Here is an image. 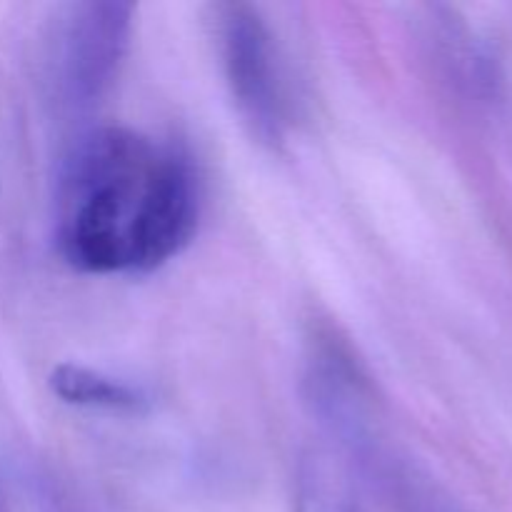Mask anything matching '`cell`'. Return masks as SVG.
<instances>
[{"label": "cell", "mask_w": 512, "mask_h": 512, "mask_svg": "<svg viewBox=\"0 0 512 512\" xmlns=\"http://www.w3.org/2000/svg\"><path fill=\"white\" fill-rule=\"evenodd\" d=\"M50 388L63 403L78 408H98L110 413H140L150 405V398L125 380L110 378L83 365H58L50 373Z\"/></svg>", "instance_id": "obj_4"}, {"label": "cell", "mask_w": 512, "mask_h": 512, "mask_svg": "<svg viewBox=\"0 0 512 512\" xmlns=\"http://www.w3.org/2000/svg\"><path fill=\"white\" fill-rule=\"evenodd\" d=\"M133 5L120 0H88L65 8L55 30V90L70 108L98 103L113 85L128 53Z\"/></svg>", "instance_id": "obj_3"}, {"label": "cell", "mask_w": 512, "mask_h": 512, "mask_svg": "<svg viewBox=\"0 0 512 512\" xmlns=\"http://www.w3.org/2000/svg\"><path fill=\"white\" fill-rule=\"evenodd\" d=\"M215 35L240 118L260 143L278 145L288 128V98L268 23L253 5L225 3L218 5Z\"/></svg>", "instance_id": "obj_2"}, {"label": "cell", "mask_w": 512, "mask_h": 512, "mask_svg": "<svg viewBox=\"0 0 512 512\" xmlns=\"http://www.w3.org/2000/svg\"><path fill=\"white\" fill-rule=\"evenodd\" d=\"M298 512H358L353 508L343 490L330 485L328 480L320 478L318 473L313 480H305L303 493H300Z\"/></svg>", "instance_id": "obj_5"}, {"label": "cell", "mask_w": 512, "mask_h": 512, "mask_svg": "<svg viewBox=\"0 0 512 512\" xmlns=\"http://www.w3.org/2000/svg\"><path fill=\"white\" fill-rule=\"evenodd\" d=\"M53 220L70 268L150 273L183 253L198 230V175L175 145L130 128L90 130L65 155Z\"/></svg>", "instance_id": "obj_1"}]
</instances>
